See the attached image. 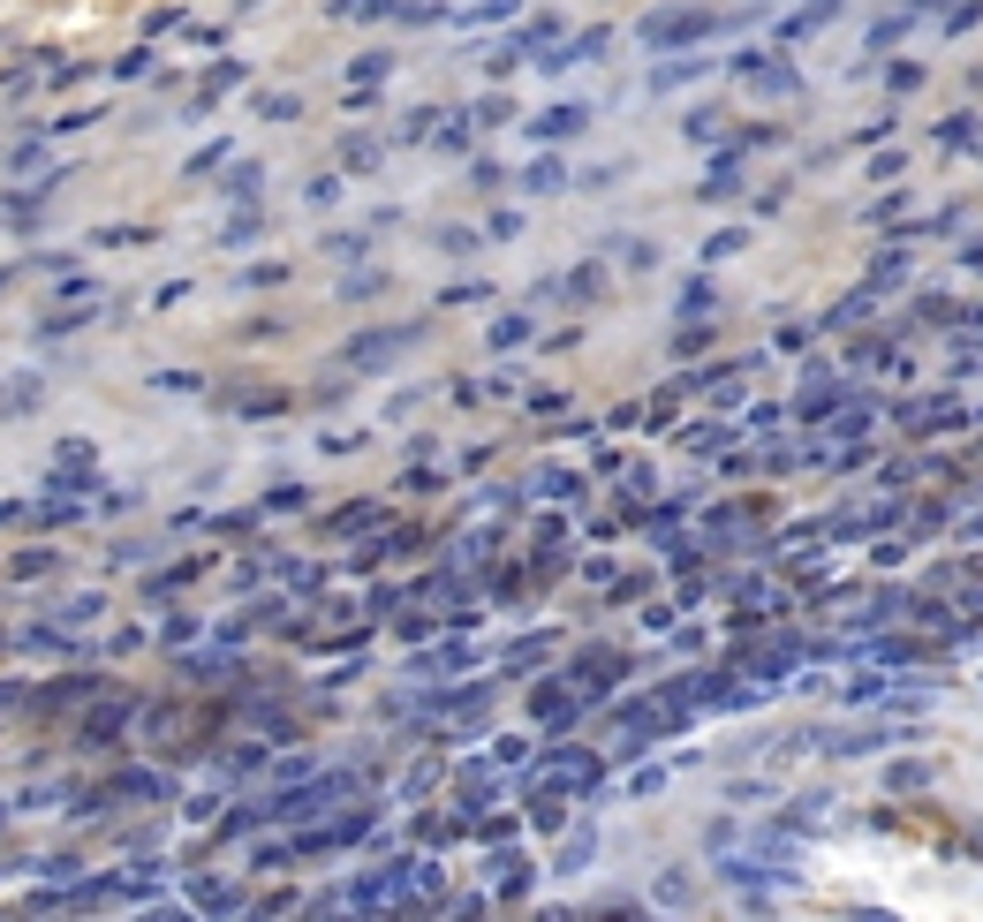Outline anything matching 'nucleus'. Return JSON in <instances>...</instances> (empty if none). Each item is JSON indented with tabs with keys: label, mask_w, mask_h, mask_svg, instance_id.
Returning <instances> with one entry per match:
<instances>
[{
	"label": "nucleus",
	"mask_w": 983,
	"mask_h": 922,
	"mask_svg": "<svg viewBox=\"0 0 983 922\" xmlns=\"http://www.w3.org/2000/svg\"><path fill=\"white\" fill-rule=\"evenodd\" d=\"M711 31H749V16H704V8H658V16H643V46H658V53L696 46Z\"/></svg>",
	"instance_id": "obj_1"
},
{
	"label": "nucleus",
	"mask_w": 983,
	"mask_h": 922,
	"mask_svg": "<svg viewBox=\"0 0 983 922\" xmlns=\"http://www.w3.org/2000/svg\"><path fill=\"white\" fill-rule=\"evenodd\" d=\"M424 341V325H386V333H356V341L341 348L348 371H386L394 356H409V348Z\"/></svg>",
	"instance_id": "obj_2"
},
{
	"label": "nucleus",
	"mask_w": 983,
	"mask_h": 922,
	"mask_svg": "<svg viewBox=\"0 0 983 922\" xmlns=\"http://www.w3.org/2000/svg\"><path fill=\"white\" fill-rule=\"evenodd\" d=\"M348 794H356V786H348L341 771H333V779L303 786V794H280V802L265 809V817H280V824H303V817H318V809H326V802H348Z\"/></svg>",
	"instance_id": "obj_3"
},
{
	"label": "nucleus",
	"mask_w": 983,
	"mask_h": 922,
	"mask_svg": "<svg viewBox=\"0 0 983 922\" xmlns=\"http://www.w3.org/2000/svg\"><path fill=\"white\" fill-rule=\"evenodd\" d=\"M734 69H742V76H749L757 91H772V99H787V91H802V76H794V61H787V53H742Z\"/></svg>",
	"instance_id": "obj_4"
},
{
	"label": "nucleus",
	"mask_w": 983,
	"mask_h": 922,
	"mask_svg": "<svg viewBox=\"0 0 983 922\" xmlns=\"http://www.w3.org/2000/svg\"><path fill=\"white\" fill-rule=\"evenodd\" d=\"M583 129H590L583 106H545V114L530 121V144H568V137H583Z\"/></svg>",
	"instance_id": "obj_5"
},
{
	"label": "nucleus",
	"mask_w": 983,
	"mask_h": 922,
	"mask_svg": "<svg viewBox=\"0 0 983 922\" xmlns=\"http://www.w3.org/2000/svg\"><path fill=\"white\" fill-rule=\"evenodd\" d=\"M832 16H840V0H802V8H794V16L779 23V46H802V38H817Z\"/></svg>",
	"instance_id": "obj_6"
},
{
	"label": "nucleus",
	"mask_w": 983,
	"mask_h": 922,
	"mask_svg": "<svg viewBox=\"0 0 983 922\" xmlns=\"http://www.w3.org/2000/svg\"><path fill=\"white\" fill-rule=\"evenodd\" d=\"M704 69H711L704 53H666V61L651 69V91H681V84H696Z\"/></svg>",
	"instance_id": "obj_7"
},
{
	"label": "nucleus",
	"mask_w": 983,
	"mask_h": 922,
	"mask_svg": "<svg viewBox=\"0 0 983 922\" xmlns=\"http://www.w3.org/2000/svg\"><path fill=\"white\" fill-rule=\"evenodd\" d=\"M552 46H560V16H537V23H522V31L507 38L515 61H522V53H552Z\"/></svg>",
	"instance_id": "obj_8"
},
{
	"label": "nucleus",
	"mask_w": 983,
	"mask_h": 922,
	"mask_svg": "<svg viewBox=\"0 0 983 922\" xmlns=\"http://www.w3.org/2000/svg\"><path fill=\"white\" fill-rule=\"evenodd\" d=\"M870 295H893V288H908V250H885L878 265H870V280H863Z\"/></svg>",
	"instance_id": "obj_9"
},
{
	"label": "nucleus",
	"mask_w": 983,
	"mask_h": 922,
	"mask_svg": "<svg viewBox=\"0 0 983 922\" xmlns=\"http://www.w3.org/2000/svg\"><path fill=\"white\" fill-rule=\"evenodd\" d=\"M106 794H121V802H159V794H167V779H159V771H129V779H114Z\"/></svg>",
	"instance_id": "obj_10"
},
{
	"label": "nucleus",
	"mask_w": 983,
	"mask_h": 922,
	"mask_svg": "<svg viewBox=\"0 0 983 922\" xmlns=\"http://www.w3.org/2000/svg\"><path fill=\"white\" fill-rule=\"evenodd\" d=\"M976 137H983V121H976V114L938 121V144H946V152H976Z\"/></svg>",
	"instance_id": "obj_11"
},
{
	"label": "nucleus",
	"mask_w": 983,
	"mask_h": 922,
	"mask_svg": "<svg viewBox=\"0 0 983 922\" xmlns=\"http://www.w3.org/2000/svg\"><path fill=\"white\" fill-rule=\"evenodd\" d=\"M522 189H530V197H560V189H568V167H560V159H537V167L522 174Z\"/></svg>",
	"instance_id": "obj_12"
},
{
	"label": "nucleus",
	"mask_w": 983,
	"mask_h": 922,
	"mask_svg": "<svg viewBox=\"0 0 983 922\" xmlns=\"http://www.w3.org/2000/svg\"><path fill=\"white\" fill-rule=\"evenodd\" d=\"M893 696V681H885V673H855V681L840 688V703H855V711H863V703H885Z\"/></svg>",
	"instance_id": "obj_13"
},
{
	"label": "nucleus",
	"mask_w": 983,
	"mask_h": 922,
	"mask_svg": "<svg viewBox=\"0 0 983 922\" xmlns=\"http://www.w3.org/2000/svg\"><path fill=\"white\" fill-rule=\"evenodd\" d=\"M734 189H742V152H726L719 167L704 174V197H734Z\"/></svg>",
	"instance_id": "obj_14"
},
{
	"label": "nucleus",
	"mask_w": 983,
	"mask_h": 922,
	"mask_svg": "<svg viewBox=\"0 0 983 922\" xmlns=\"http://www.w3.org/2000/svg\"><path fill=\"white\" fill-rule=\"evenodd\" d=\"M379 76H394V53H363L356 69H348V84H356V91H379Z\"/></svg>",
	"instance_id": "obj_15"
},
{
	"label": "nucleus",
	"mask_w": 983,
	"mask_h": 922,
	"mask_svg": "<svg viewBox=\"0 0 983 922\" xmlns=\"http://www.w3.org/2000/svg\"><path fill=\"white\" fill-rule=\"evenodd\" d=\"M530 333H537V325H530V310H507V318L492 325V348H522Z\"/></svg>",
	"instance_id": "obj_16"
},
{
	"label": "nucleus",
	"mask_w": 983,
	"mask_h": 922,
	"mask_svg": "<svg viewBox=\"0 0 983 922\" xmlns=\"http://www.w3.org/2000/svg\"><path fill=\"white\" fill-rule=\"evenodd\" d=\"M825 809H832V794H802V802L787 809V824H794V832H817V824H825Z\"/></svg>",
	"instance_id": "obj_17"
},
{
	"label": "nucleus",
	"mask_w": 983,
	"mask_h": 922,
	"mask_svg": "<svg viewBox=\"0 0 983 922\" xmlns=\"http://www.w3.org/2000/svg\"><path fill=\"white\" fill-rule=\"evenodd\" d=\"M379 159H386V152H379V137H348L341 167H348V174H371V167H379Z\"/></svg>",
	"instance_id": "obj_18"
},
{
	"label": "nucleus",
	"mask_w": 983,
	"mask_h": 922,
	"mask_svg": "<svg viewBox=\"0 0 983 922\" xmlns=\"http://www.w3.org/2000/svg\"><path fill=\"white\" fill-rule=\"evenodd\" d=\"M537 492L545 499H583V477H568V469H537Z\"/></svg>",
	"instance_id": "obj_19"
},
{
	"label": "nucleus",
	"mask_w": 983,
	"mask_h": 922,
	"mask_svg": "<svg viewBox=\"0 0 983 922\" xmlns=\"http://www.w3.org/2000/svg\"><path fill=\"white\" fill-rule=\"evenodd\" d=\"M371 522H379V499H356V507H348V514H333V530H341V537L371 530Z\"/></svg>",
	"instance_id": "obj_20"
},
{
	"label": "nucleus",
	"mask_w": 983,
	"mask_h": 922,
	"mask_svg": "<svg viewBox=\"0 0 983 922\" xmlns=\"http://www.w3.org/2000/svg\"><path fill=\"white\" fill-rule=\"evenodd\" d=\"M469 129H477L469 114H447L439 121V152H469Z\"/></svg>",
	"instance_id": "obj_21"
},
{
	"label": "nucleus",
	"mask_w": 983,
	"mask_h": 922,
	"mask_svg": "<svg viewBox=\"0 0 983 922\" xmlns=\"http://www.w3.org/2000/svg\"><path fill=\"white\" fill-rule=\"evenodd\" d=\"M590 847H598V832H575L568 847H560V877H575V870H583V862H590Z\"/></svg>",
	"instance_id": "obj_22"
},
{
	"label": "nucleus",
	"mask_w": 983,
	"mask_h": 922,
	"mask_svg": "<svg viewBox=\"0 0 983 922\" xmlns=\"http://www.w3.org/2000/svg\"><path fill=\"white\" fill-rule=\"evenodd\" d=\"M689 900H696V885H689L681 870H666V877H658V907H689Z\"/></svg>",
	"instance_id": "obj_23"
},
{
	"label": "nucleus",
	"mask_w": 983,
	"mask_h": 922,
	"mask_svg": "<svg viewBox=\"0 0 983 922\" xmlns=\"http://www.w3.org/2000/svg\"><path fill=\"white\" fill-rule=\"evenodd\" d=\"M681 446H689V454H719V446H734V439H726L719 424H696V431H681Z\"/></svg>",
	"instance_id": "obj_24"
},
{
	"label": "nucleus",
	"mask_w": 983,
	"mask_h": 922,
	"mask_svg": "<svg viewBox=\"0 0 983 922\" xmlns=\"http://www.w3.org/2000/svg\"><path fill=\"white\" fill-rule=\"evenodd\" d=\"M908 23H915V16H885V23H870V53L900 46V38H908Z\"/></svg>",
	"instance_id": "obj_25"
},
{
	"label": "nucleus",
	"mask_w": 983,
	"mask_h": 922,
	"mask_svg": "<svg viewBox=\"0 0 983 922\" xmlns=\"http://www.w3.org/2000/svg\"><path fill=\"white\" fill-rule=\"evenodd\" d=\"M976 23H983V0H953V8H946V31H953V38L976 31Z\"/></svg>",
	"instance_id": "obj_26"
},
{
	"label": "nucleus",
	"mask_w": 983,
	"mask_h": 922,
	"mask_svg": "<svg viewBox=\"0 0 983 922\" xmlns=\"http://www.w3.org/2000/svg\"><path fill=\"white\" fill-rule=\"evenodd\" d=\"M885 786H893V794L908 786V794H915V786H931V764H893V771H885Z\"/></svg>",
	"instance_id": "obj_27"
},
{
	"label": "nucleus",
	"mask_w": 983,
	"mask_h": 922,
	"mask_svg": "<svg viewBox=\"0 0 983 922\" xmlns=\"http://www.w3.org/2000/svg\"><path fill=\"white\" fill-rule=\"evenodd\" d=\"M885 84L908 99V91H923V69H915V61H893V69H885Z\"/></svg>",
	"instance_id": "obj_28"
},
{
	"label": "nucleus",
	"mask_w": 983,
	"mask_h": 922,
	"mask_svg": "<svg viewBox=\"0 0 983 922\" xmlns=\"http://www.w3.org/2000/svg\"><path fill=\"white\" fill-rule=\"evenodd\" d=\"M303 499H311V492H303V484H280V492H265V514H295V507H303Z\"/></svg>",
	"instance_id": "obj_29"
},
{
	"label": "nucleus",
	"mask_w": 983,
	"mask_h": 922,
	"mask_svg": "<svg viewBox=\"0 0 983 922\" xmlns=\"http://www.w3.org/2000/svg\"><path fill=\"white\" fill-rule=\"evenodd\" d=\"M515 8H522V0H477L462 23H500V16H515Z\"/></svg>",
	"instance_id": "obj_30"
},
{
	"label": "nucleus",
	"mask_w": 983,
	"mask_h": 922,
	"mask_svg": "<svg viewBox=\"0 0 983 922\" xmlns=\"http://www.w3.org/2000/svg\"><path fill=\"white\" fill-rule=\"evenodd\" d=\"M258 182H265V167H235L227 174V197H258Z\"/></svg>",
	"instance_id": "obj_31"
},
{
	"label": "nucleus",
	"mask_w": 983,
	"mask_h": 922,
	"mask_svg": "<svg viewBox=\"0 0 983 922\" xmlns=\"http://www.w3.org/2000/svg\"><path fill=\"white\" fill-rule=\"evenodd\" d=\"M742 242H749L742 227H726V235H711V242H704V257H711V265H719V257H734V250H742Z\"/></svg>",
	"instance_id": "obj_32"
},
{
	"label": "nucleus",
	"mask_w": 983,
	"mask_h": 922,
	"mask_svg": "<svg viewBox=\"0 0 983 922\" xmlns=\"http://www.w3.org/2000/svg\"><path fill=\"white\" fill-rule=\"evenodd\" d=\"M379 288H386V273H348V280H341L348 303H356V295H379Z\"/></svg>",
	"instance_id": "obj_33"
},
{
	"label": "nucleus",
	"mask_w": 983,
	"mask_h": 922,
	"mask_svg": "<svg viewBox=\"0 0 983 922\" xmlns=\"http://www.w3.org/2000/svg\"><path fill=\"white\" fill-rule=\"evenodd\" d=\"M242 84V61H227V69H212V84H205V106L220 99V91H235Z\"/></svg>",
	"instance_id": "obj_34"
},
{
	"label": "nucleus",
	"mask_w": 983,
	"mask_h": 922,
	"mask_svg": "<svg viewBox=\"0 0 983 922\" xmlns=\"http://www.w3.org/2000/svg\"><path fill=\"white\" fill-rule=\"evenodd\" d=\"M303 197H311V205H318V212H326V205H341V182H333V174H318V182H311V189H303Z\"/></svg>",
	"instance_id": "obj_35"
},
{
	"label": "nucleus",
	"mask_w": 983,
	"mask_h": 922,
	"mask_svg": "<svg viewBox=\"0 0 983 922\" xmlns=\"http://www.w3.org/2000/svg\"><path fill=\"white\" fill-rule=\"evenodd\" d=\"M673 348H681V356H696V348H711V325H681V341H673Z\"/></svg>",
	"instance_id": "obj_36"
},
{
	"label": "nucleus",
	"mask_w": 983,
	"mask_h": 922,
	"mask_svg": "<svg viewBox=\"0 0 983 922\" xmlns=\"http://www.w3.org/2000/svg\"><path fill=\"white\" fill-rule=\"evenodd\" d=\"M621 257L636 265V273H651V265H658V250H651V242H621Z\"/></svg>",
	"instance_id": "obj_37"
},
{
	"label": "nucleus",
	"mask_w": 983,
	"mask_h": 922,
	"mask_svg": "<svg viewBox=\"0 0 983 922\" xmlns=\"http://www.w3.org/2000/svg\"><path fill=\"white\" fill-rule=\"evenodd\" d=\"M152 386H159V393H197V378H190V371H159Z\"/></svg>",
	"instance_id": "obj_38"
},
{
	"label": "nucleus",
	"mask_w": 983,
	"mask_h": 922,
	"mask_svg": "<svg viewBox=\"0 0 983 922\" xmlns=\"http://www.w3.org/2000/svg\"><path fill=\"white\" fill-rule=\"evenodd\" d=\"M197 900H205V907H242V892H227V885H197Z\"/></svg>",
	"instance_id": "obj_39"
},
{
	"label": "nucleus",
	"mask_w": 983,
	"mask_h": 922,
	"mask_svg": "<svg viewBox=\"0 0 983 922\" xmlns=\"http://www.w3.org/2000/svg\"><path fill=\"white\" fill-rule=\"evenodd\" d=\"M961 265H968V273H983V242H968V250H961Z\"/></svg>",
	"instance_id": "obj_40"
}]
</instances>
